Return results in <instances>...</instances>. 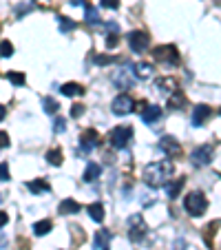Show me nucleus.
Listing matches in <instances>:
<instances>
[{
	"instance_id": "1",
	"label": "nucleus",
	"mask_w": 221,
	"mask_h": 250,
	"mask_svg": "<svg viewBox=\"0 0 221 250\" xmlns=\"http://www.w3.org/2000/svg\"><path fill=\"white\" fill-rule=\"evenodd\" d=\"M175 166L173 162L168 160H160V162H153V164H148L144 168V182L151 188H161V186H166L170 182V175H173Z\"/></svg>"
},
{
	"instance_id": "2",
	"label": "nucleus",
	"mask_w": 221,
	"mask_h": 250,
	"mask_svg": "<svg viewBox=\"0 0 221 250\" xmlns=\"http://www.w3.org/2000/svg\"><path fill=\"white\" fill-rule=\"evenodd\" d=\"M183 208H186V212H188L190 217H199V215H203L206 208H208L206 195H203L201 190H193V193H188L186 199H183Z\"/></svg>"
},
{
	"instance_id": "3",
	"label": "nucleus",
	"mask_w": 221,
	"mask_h": 250,
	"mask_svg": "<svg viewBox=\"0 0 221 250\" xmlns=\"http://www.w3.org/2000/svg\"><path fill=\"white\" fill-rule=\"evenodd\" d=\"M131 140H133V126H128V124L115 126L113 131L108 133V144L113 148H118V151H124Z\"/></svg>"
},
{
	"instance_id": "4",
	"label": "nucleus",
	"mask_w": 221,
	"mask_h": 250,
	"mask_svg": "<svg viewBox=\"0 0 221 250\" xmlns=\"http://www.w3.org/2000/svg\"><path fill=\"white\" fill-rule=\"evenodd\" d=\"M146 235H148V226H146L144 217H141L140 212L131 215V217H128V239H131L133 244H140V241L146 239Z\"/></svg>"
},
{
	"instance_id": "5",
	"label": "nucleus",
	"mask_w": 221,
	"mask_h": 250,
	"mask_svg": "<svg viewBox=\"0 0 221 250\" xmlns=\"http://www.w3.org/2000/svg\"><path fill=\"white\" fill-rule=\"evenodd\" d=\"M153 58L157 62H161V64H170V66L179 64V60H181L175 44H160V47H155L153 49Z\"/></svg>"
},
{
	"instance_id": "6",
	"label": "nucleus",
	"mask_w": 221,
	"mask_h": 250,
	"mask_svg": "<svg viewBox=\"0 0 221 250\" xmlns=\"http://www.w3.org/2000/svg\"><path fill=\"white\" fill-rule=\"evenodd\" d=\"M212 155H215V146L212 144H201L190 153V162L195 166H208L212 162Z\"/></svg>"
},
{
	"instance_id": "7",
	"label": "nucleus",
	"mask_w": 221,
	"mask_h": 250,
	"mask_svg": "<svg viewBox=\"0 0 221 250\" xmlns=\"http://www.w3.org/2000/svg\"><path fill=\"white\" fill-rule=\"evenodd\" d=\"M100 144V135L95 128H86L84 133L80 135V146H78V155H86L91 153L95 146Z\"/></svg>"
},
{
	"instance_id": "8",
	"label": "nucleus",
	"mask_w": 221,
	"mask_h": 250,
	"mask_svg": "<svg viewBox=\"0 0 221 250\" xmlns=\"http://www.w3.org/2000/svg\"><path fill=\"white\" fill-rule=\"evenodd\" d=\"M135 69H128V66H124V69H120V71H115V76H113V84L118 86V89H122V91H126V89H131L133 84H135Z\"/></svg>"
},
{
	"instance_id": "9",
	"label": "nucleus",
	"mask_w": 221,
	"mask_h": 250,
	"mask_svg": "<svg viewBox=\"0 0 221 250\" xmlns=\"http://www.w3.org/2000/svg\"><path fill=\"white\" fill-rule=\"evenodd\" d=\"M128 44H131V49L135 53H144L151 47V36L144 31H131L128 33Z\"/></svg>"
},
{
	"instance_id": "10",
	"label": "nucleus",
	"mask_w": 221,
	"mask_h": 250,
	"mask_svg": "<svg viewBox=\"0 0 221 250\" xmlns=\"http://www.w3.org/2000/svg\"><path fill=\"white\" fill-rule=\"evenodd\" d=\"M111 109H113V113H115V115H128L131 111H135V102H133L131 95L122 93V95H118V98L113 100Z\"/></svg>"
},
{
	"instance_id": "11",
	"label": "nucleus",
	"mask_w": 221,
	"mask_h": 250,
	"mask_svg": "<svg viewBox=\"0 0 221 250\" xmlns=\"http://www.w3.org/2000/svg\"><path fill=\"white\" fill-rule=\"evenodd\" d=\"M160 151L166 153L168 157H179L183 153L181 151V144H179L173 135H164V137H161V140H160Z\"/></svg>"
},
{
	"instance_id": "12",
	"label": "nucleus",
	"mask_w": 221,
	"mask_h": 250,
	"mask_svg": "<svg viewBox=\"0 0 221 250\" xmlns=\"http://www.w3.org/2000/svg\"><path fill=\"white\" fill-rule=\"evenodd\" d=\"M111 230H106V228H102V230H98L95 232V237H93V244H95V248L98 250H111Z\"/></svg>"
},
{
	"instance_id": "13",
	"label": "nucleus",
	"mask_w": 221,
	"mask_h": 250,
	"mask_svg": "<svg viewBox=\"0 0 221 250\" xmlns=\"http://www.w3.org/2000/svg\"><path fill=\"white\" fill-rule=\"evenodd\" d=\"M155 89L164 95H170V93H175L179 86H177V80H175V78H160V80H155Z\"/></svg>"
},
{
	"instance_id": "14",
	"label": "nucleus",
	"mask_w": 221,
	"mask_h": 250,
	"mask_svg": "<svg viewBox=\"0 0 221 250\" xmlns=\"http://www.w3.org/2000/svg\"><path fill=\"white\" fill-rule=\"evenodd\" d=\"M212 109L208 106V104H199V106H195V113H193V126H201L203 122H206L208 118H210Z\"/></svg>"
},
{
	"instance_id": "15",
	"label": "nucleus",
	"mask_w": 221,
	"mask_h": 250,
	"mask_svg": "<svg viewBox=\"0 0 221 250\" xmlns=\"http://www.w3.org/2000/svg\"><path fill=\"white\" fill-rule=\"evenodd\" d=\"M141 120H144V124H155L161 120V109L160 106H155V104H148L144 109V113H141Z\"/></svg>"
},
{
	"instance_id": "16",
	"label": "nucleus",
	"mask_w": 221,
	"mask_h": 250,
	"mask_svg": "<svg viewBox=\"0 0 221 250\" xmlns=\"http://www.w3.org/2000/svg\"><path fill=\"white\" fill-rule=\"evenodd\" d=\"M82 210V204L76 202V199H62L60 202V215H76V212Z\"/></svg>"
},
{
	"instance_id": "17",
	"label": "nucleus",
	"mask_w": 221,
	"mask_h": 250,
	"mask_svg": "<svg viewBox=\"0 0 221 250\" xmlns=\"http://www.w3.org/2000/svg\"><path fill=\"white\" fill-rule=\"evenodd\" d=\"M168 106L173 111H179V109H183V106H186V95H183L181 89H177L175 93L168 95Z\"/></svg>"
},
{
	"instance_id": "18",
	"label": "nucleus",
	"mask_w": 221,
	"mask_h": 250,
	"mask_svg": "<svg viewBox=\"0 0 221 250\" xmlns=\"http://www.w3.org/2000/svg\"><path fill=\"white\" fill-rule=\"evenodd\" d=\"M183 184H186V177H177V180L168 182V184H166V193H168V197H170V199L179 197V193H181Z\"/></svg>"
},
{
	"instance_id": "19",
	"label": "nucleus",
	"mask_w": 221,
	"mask_h": 250,
	"mask_svg": "<svg viewBox=\"0 0 221 250\" xmlns=\"http://www.w3.org/2000/svg\"><path fill=\"white\" fill-rule=\"evenodd\" d=\"M100 173H102V166H100V164H95V162H91V164L86 166L84 175H82V180H84L86 184H93V182L100 177Z\"/></svg>"
},
{
	"instance_id": "20",
	"label": "nucleus",
	"mask_w": 221,
	"mask_h": 250,
	"mask_svg": "<svg viewBox=\"0 0 221 250\" xmlns=\"http://www.w3.org/2000/svg\"><path fill=\"white\" fill-rule=\"evenodd\" d=\"M62 95H66V98H76V95H82L84 93V86L78 84V82H66V84H62Z\"/></svg>"
},
{
	"instance_id": "21",
	"label": "nucleus",
	"mask_w": 221,
	"mask_h": 250,
	"mask_svg": "<svg viewBox=\"0 0 221 250\" xmlns=\"http://www.w3.org/2000/svg\"><path fill=\"white\" fill-rule=\"evenodd\" d=\"M27 188L31 190L33 195H42V193H49V182L44 180V177H40V180H33L27 184Z\"/></svg>"
},
{
	"instance_id": "22",
	"label": "nucleus",
	"mask_w": 221,
	"mask_h": 250,
	"mask_svg": "<svg viewBox=\"0 0 221 250\" xmlns=\"http://www.w3.org/2000/svg\"><path fill=\"white\" fill-rule=\"evenodd\" d=\"M219 226H221V222L219 219H215V222H210L206 228H203V239H206L208 248H212V237H215V232H217V228Z\"/></svg>"
},
{
	"instance_id": "23",
	"label": "nucleus",
	"mask_w": 221,
	"mask_h": 250,
	"mask_svg": "<svg viewBox=\"0 0 221 250\" xmlns=\"http://www.w3.org/2000/svg\"><path fill=\"white\" fill-rule=\"evenodd\" d=\"M86 210H89V215H91V219H93V222H104V206L100 202H95V204H91L89 208H86Z\"/></svg>"
},
{
	"instance_id": "24",
	"label": "nucleus",
	"mask_w": 221,
	"mask_h": 250,
	"mask_svg": "<svg viewBox=\"0 0 221 250\" xmlns=\"http://www.w3.org/2000/svg\"><path fill=\"white\" fill-rule=\"evenodd\" d=\"M84 20H86V24H100V14H98V9H95L93 5H89V2L84 5Z\"/></svg>"
},
{
	"instance_id": "25",
	"label": "nucleus",
	"mask_w": 221,
	"mask_h": 250,
	"mask_svg": "<svg viewBox=\"0 0 221 250\" xmlns=\"http://www.w3.org/2000/svg\"><path fill=\"white\" fill-rule=\"evenodd\" d=\"M135 76L137 78H141V80H146V78H151V73H153V66L148 64V62H137L135 66Z\"/></svg>"
},
{
	"instance_id": "26",
	"label": "nucleus",
	"mask_w": 221,
	"mask_h": 250,
	"mask_svg": "<svg viewBox=\"0 0 221 250\" xmlns=\"http://www.w3.org/2000/svg\"><path fill=\"white\" fill-rule=\"evenodd\" d=\"M53 228V224L49 222V219H44V222H38V224H33V235L36 237H42V235H49Z\"/></svg>"
},
{
	"instance_id": "27",
	"label": "nucleus",
	"mask_w": 221,
	"mask_h": 250,
	"mask_svg": "<svg viewBox=\"0 0 221 250\" xmlns=\"http://www.w3.org/2000/svg\"><path fill=\"white\" fill-rule=\"evenodd\" d=\"M58 24H60V31H62V33H69V31H73V29L78 27L76 20L66 18V16H60V18H58Z\"/></svg>"
},
{
	"instance_id": "28",
	"label": "nucleus",
	"mask_w": 221,
	"mask_h": 250,
	"mask_svg": "<svg viewBox=\"0 0 221 250\" xmlns=\"http://www.w3.org/2000/svg\"><path fill=\"white\" fill-rule=\"evenodd\" d=\"M47 160H49V164L51 166H60L62 164V148L60 146L51 148V151L47 153Z\"/></svg>"
},
{
	"instance_id": "29",
	"label": "nucleus",
	"mask_w": 221,
	"mask_h": 250,
	"mask_svg": "<svg viewBox=\"0 0 221 250\" xmlns=\"http://www.w3.org/2000/svg\"><path fill=\"white\" fill-rule=\"evenodd\" d=\"M42 109H44V113H58V109H60V104H58V100H53V98H44L42 100Z\"/></svg>"
},
{
	"instance_id": "30",
	"label": "nucleus",
	"mask_w": 221,
	"mask_h": 250,
	"mask_svg": "<svg viewBox=\"0 0 221 250\" xmlns=\"http://www.w3.org/2000/svg\"><path fill=\"white\" fill-rule=\"evenodd\" d=\"M7 80L9 82H14L16 86H22L24 82H27V78H24V73H18V71H9V73H7Z\"/></svg>"
},
{
	"instance_id": "31",
	"label": "nucleus",
	"mask_w": 221,
	"mask_h": 250,
	"mask_svg": "<svg viewBox=\"0 0 221 250\" xmlns=\"http://www.w3.org/2000/svg\"><path fill=\"white\" fill-rule=\"evenodd\" d=\"M93 62L95 64H100V66H104V64H111V62H118V58L115 56H95Z\"/></svg>"
},
{
	"instance_id": "32",
	"label": "nucleus",
	"mask_w": 221,
	"mask_h": 250,
	"mask_svg": "<svg viewBox=\"0 0 221 250\" xmlns=\"http://www.w3.org/2000/svg\"><path fill=\"white\" fill-rule=\"evenodd\" d=\"M14 56V44L9 40H2V58H11Z\"/></svg>"
},
{
	"instance_id": "33",
	"label": "nucleus",
	"mask_w": 221,
	"mask_h": 250,
	"mask_svg": "<svg viewBox=\"0 0 221 250\" xmlns=\"http://www.w3.org/2000/svg\"><path fill=\"white\" fill-rule=\"evenodd\" d=\"M118 42H120V38H118V33H106V47H108V49H113V47H118Z\"/></svg>"
},
{
	"instance_id": "34",
	"label": "nucleus",
	"mask_w": 221,
	"mask_h": 250,
	"mask_svg": "<svg viewBox=\"0 0 221 250\" xmlns=\"http://www.w3.org/2000/svg\"><path fill=\"white\" fill-rule=\"evenodd\" d=\"M64 128H66V120L64 118H56V122H53V131L64 133Z\"/></svg>"
},
{
	"instance_id": "35",
	"label": "nucleus",
	"mask_w": 221,
	"mask_h": 250,
	"mask_svg": "<svg viewBox=\"0 0 221 250\" xmlns=\"http://www.w3.org/2000/svg\"><path fill=\"white\" fill-rule=\"evenodd\" d=\"M104 9H120V0H100Z\"/></svg>"
},
{
	"instance_id": "36",
	"label": "nucleus",
	"mask_w": 221,
	"mask_h": 250,
	"mask_svg": "<svg viewBox=\"0 0 221 250\" xmlns=\"http://www.w3.org/2000/svg\"><path fill=\"white\" fill-rule=\"evenodd\" d=\"M84 113V106L82 104H73V109H71V118H80Z\"/></svg>"
},
{
	"instance_id": "37",
	"label": "nucleus",
	"mask_w": 221,
	"mask_h": 250,
	"mask_svg": "<svg viewBox=\"0 0 221 250\" xmlns=\"http://www.w3.org/2000/svg\"><path fill=\"white\" fill-rule=\"evenodd\" d=\"M0 173H2V177H0L2 182L9 180V168H7V162H2V166H0Z\"/></svg>"
},
{
	"instance_id": "38",
	"label": "nucleus",
	"mask_w": 221,
	"mask_h": 250,
	"mask_svg": "<svg viewBox=\"0 0 221 250\" xmlns=\"http://www.w3.org/2000/svg\"><path fill=\"white\" fill-rule=\"evenodd\" d=\"M38 7H44V9H51V0H33Z\"/></svg>"
},
{
	"instance_id": "39",
	"label": "nucleus",
	"mask_w": 221,
	"mask_h": 250,
	"mask_svg": "<svg viewBox=\"0 0 221 250\" xmlns=\"http://www.w3.org/2000/svg\"><path fill=\"white\" fill-rule=\"evenodd\" d=\"M106 29H108V33H118L120 31L118 22H106Z\"/></svg>"
},
{
	"instance_id": "40",
	"label": "nucleus",
	"mask_w": 221,
	"mask_h": 250,
	"mask_svg": "<svg viewBox=\"0 0 221 250\" xmlns=\"http://www.w3.org/2000/svg\"><path fill=\"white\" fill-rule=\"evenodd\" d=\"M0 140H2V142H0V144H2V148L9 146V137H7V133H5V131L0 133Z\"/></svg>"
},
{
	"instance_id": "41",
	"label": "nucleus",
	"mask_w": 221,
	"mask_h": 250,
	"mask_svg": "<svg viewBox=\"0 0 221 250\" xmlns=\"http://www.w3.org/2000/svg\"><path fill=\"white\" fill-rule=\"evenodd\" d=\"M71 5H76V7H84L86 5V0H69Z\"/></svg>"
},
{
	"instance_id": "42",
	"label": "nucleus",
	"mask_w": 221,
	"mask_h": 250,
	"mask_svg": "<svg viewBox=\"0 0 221 250\" xmlns=\"http://www.w3.org/2000/svg\"><path fill=\"white\" fill-rule=\"evenodd\" d=\"M0 224H2V226L7 224V212H2V215H0Z\"/></svg>"
},
{
	"instance_id": "43",
	"label": "nucleus",
	"mask_w": 221,
	"mask_h": 250,
	"mask_svg": "<svg viewBox=\"0 0 221 250\" xmlns=\"http://www.w3.org/2000/svg\"><path fill=\"white\" fill-rule=\"evenodd\" d=\"M219 115H221V109H219Z\"/></svg>"
}]
</instances>
